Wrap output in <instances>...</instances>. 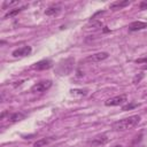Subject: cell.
<instances>
[{
	"mask_svg": "<svg viewBox=\"0 0 147 147\" xmlns=\"http://www.w3.org/2000/svg\"><path fill=\"white\" fill-rule=\"evenodd\" d=\"M140 119H141V117L139 115H132V116H129L126 118L114 122L111 125V129L115 131H126V130L132 129L136 125H138Z\"/></svg>",
	"mask_w": 147,
	"mask_h": 147,
	"instance_id": "cell-1",
	"label": "cell"
},
{
	"mask_svg": "<svg viewBox=\"0 0 147 147\" xmlns=\"http://www.w3.org/2000/svg\"><path fill=\"white\" fill-rule=\"evenodd\" d=\"M126 101H127L126 95H125V94H121V95H116V96H113V98L106 100V101H105V105L108 106V107H114V106L124 105Z\"/></svg>",
	"mask_w": 147,
	"mask_h": 147,
	"instance_id": "cell-2",
	"label": "cell"
},
{
	"mask_svg": "<svg viewBox=\"0 0 147 147\" xmlns=\"http://www.w3.org/2000/svg\"><path fill=\"white\" fill-rule=\"evenodd\" d=\"M51 86H52V80H41V82H38V83H36L34 85H32L31 92H33V93L45 92V91H47Z\"/></svg>",
	"mask_w": 147,
	"mask_h": 147,
	"instance_id": "cell-3",
	"label": "cell"
},
{
	"mask_svg": "<svg viewBox=\"0 0 147 147\" xmlns=\"http://www.w3.org/2000/svg\"><path fill=\"white\" fill-rule=\"evenodd\" d=\"M109 56V54L107 52H99V53H94L90 56L86 57V62H101L103 60H106Z\"/></svg>",
	"mask_w": 147,
	"mask_h": 147,
	"instance_id": "cell-4",
	"label": "cell"
},
{
	"mask_svg": "<svg viewBox=\"0 0 147 147\" xmlns=\"http://www.w3.org/2000/svg\"><path fill=\"white\" fill-rule=\"evenodd\" d=\"M31 51H32V48H31L30 46H22V47L15 49V51L11 53V55H13L14 57H23V56L30 55Z\"/></svg>",
	"mask_w": 147,
	"mask_h": 147,
	"instance_id": "cell-5",
	"label": "cell"
},
{
	"mask_svg": "<svg viewBox=\"0 0 147 147\" xmlns=\"http://www.w3.org/2000/svg\"><path fill=\"white\" fill-rule=\"evenodd\" d=\"M52 65H53V63H52V61L51 60H40V61H38V62H36L33 65H32V69H34V70H46V69H49V68H52Z\"/></svg>",
	"mask_w": 147,
	"mask_h": 147,
	"instance_id": "cell-6",
	"label": "cell"
},
{
	"mask_svg": "<svg viewBox=\"0 0 147 147\" xmlns=\"http://www.w3.org/2000/svg\"><path fill=\"white\" fill-rule=\"evenodd\" d=\"M107 141H108V138H107L106 134H99V136H95L94 138H92L88 141V145H92V146H101V145H105Z\"/></svg>",
	"mask_w": 147,
	"mask_h": 147,
	"instance_id": "cell-7",
	"label": "cell"
},
{
	"mask_svg": "<svg viewBox=\"0 0 147 147\" xmlns=\"http://www.w3.org/2000/svg\"><path fill=\"white\" fill-rule=\"evenodd\" d=\"M146 28H147V22L136 21V22H132L129 25V31L134 32V31H139V30H142V29H146Z\"/></svg>",
	"mask_w": 147,
	"mask_h": 147,
	"instance_id": "cell-8",
	"label": "cell"
},
{
	"mask_svg": "<svg viewBox=\"0 0 147 147\" xmlns=\"http://www.w3.org/2000/svg\"><path fill=\"white\" fill-rule=\"evenodd\" d=\"M130 3H131V2H130L129 0H126V1H115V2L110 3L109 8H110V9H114V10H116V9H122V8L126 7V6H129Z\"/></svg>",
	"mask_w": 147,
	"mask_h": 147,
	"instance_id": "cell-9",
	"label": "cell"
},
{
	"mask_svg": "<svg viewBox=\"0 0 147 147\" xmlns=\"http://www.w3.org/2000/svg\"><path fill=\"white\" fill-rule=\"evenodd\" d=\"M53 141V138H41L33 144V147H45Z\"/></svg>",
	"mask_w": 147,
	"mask_h": 147,
	"instance_id": "cell-10",
	"label": "cell"
},
{
	"mask_svg": "<svg viewBox=\"0 0 147 147\" xmlns=\"http://www.w3.org/2000/svg\"><path fill=\"white\" fill-rule=\"evenodd\" d=\"M60 11H61V8H60L59 6H52V7H49L48 9L45 10V14H46L47 16H55V15H57Z\"/></svg>",
	"mask_w": 147,
	"mask_h": 147,
	"instance_id": "cell-11",
	"label": "cell"
},
{
	"mask_svg": "<svg viewBox=\"0 0 147 147\" xmlns=\"http://www.w3.org/2000/svg\"><path fill=\"white\" fill-rule=\"evenodd\" d=\"M24 117H25V114H23V113H14L8 117V119L10 123H14V122H18V121L23 119Z\"/></svg>",
	"mask_w": 147,
	"mask_h": 147,
	"instance_id": "cell-12",
	"label": "cell"
},
{
	"mask_svg": "<svg viewBox=\"0 0 147 147\" xmlns=\"http://www.w3.org/2000/svg\"><path fill=\"white\" fill-rule=\"evenodd\" d=\"M23 9H25V6H23V7H20V8H17V9H14V10H10L9 13H7V14L5 15V18L11 17V16H14V15H16V14L21 13V11H22Z\"/></svg>",
	"mask_w": 147,
	"mask_h": 147,
	"instance_id": "cell-13",
	"label": "cell"
},
{
	"mask_svg": "<svg viewBox=\"0 0 147 147\" xmlns=\"http://www.w3.org/2000/svg\"><path fill=\"white\" fill-rule=\"evenodd\" d=\"M14 5H18V1H5L2 5V9H6L7 7H10Z\"/></svg>",
	"mask_w": 147,
	"mask_h": 147,
	"instance_id": "cell-14",
	"label": "cell"
},
{
	"mask_svg": "<svg viewBox=\"0 0 147 147\" xmlns=\"http://www.w3.org/2000/svg\"><path fill=\"white\" fill-rule=\"evenodd\" d=\"M139 105L138 103H130V105H125V106H123L122 107V110H130V109H133V108H136V107H138Z\"/></svg>",
	"mask_w": 147,
	"mask_h": 147,
	"instance_id": "cell-15",
	"label": "cell"
},
{
	"mask_svg": "<svg viewBox=\"0 0 147 147\" xmlns=\"http://www.w3.org/2000/svg\"><path fill=\"white\" fill-rule=\"evenodd\" d=\"M70 92H71L72 94H77V93H78V94H83V95L86 94V91H83V90H71Z\"/></svg>",
	"mask_w": 147,
	"mask_h": 147,
	"instance_id": "cell-16",
	"label": "cell"
},
{
	"mask_svg": "<svg viewBox=\"0 0 147 147\" xmlns=\"http://www.w3.org/2000/svg\"><path fill=\"white\" fill-rule=\"evenodd\" d=\"M139 8L140 9H147V1L146 0L145 1H141L140 5H139Z\"/></svg>",
	"mask_w": 147,
	"mask_h": 147,
	"instance_id": "cell-17",
	"label": "cell"
},
{
	"mask_svg": "<svg viewBox=\"0 0 147 147\" xmlns=\"http://www.w3.org/2000/svg\"><path fill=\"white\" fill-rule=\"evenodd\" d=\"M137 63H142V62H147V57H144V59H139V60H136Z\"/></svg>",
	"mask_w": 147,
	"mask_h": 147,
	"instance_id": "cell-18",
	"label": "cell"
},
{
	"mask_svg": "<svg viewBox=\"0 0 147 147\" xmlns=\"http://www.w3.org/2000/svg\"><path fill=\"white\" fill-rule=\"evenodd\" d=\"M113 147H123L122 145H115V146H113Z\"/></svg>",
	"mask_w": 147,
	"mask_h": 147,
	"instance_id": "cell-19",
	"label": "cell"
},
{
	"mask_svg": "<svg viewBox=\"0 0 147 147\" xmlns=\"http://www.w3.org/2000/svg\"><path fill=\"white\" fill-rule=\"evenodd\" d=\"M138 147H146V146H138Z\"/></svg>",
	"mask_w": 147,
	"mask_h": 147,
	"instance_id": "cell-20",
	"label": "cell"
},
{
	"mask_svg": "<svg viewBox=\"0 0 147 147\" xmlns=\"http://www.w3.org/2000/svg\"><path fill=\"white\" fill-rule=\"evenodd\" d=\"M144 96H145V98H146V96H147V93H146V94H145V95H144Z\"/></svg>",
	"mask_w": 147,
	"mask_h": 147,
	"instance_id": "cell-21",
	"label": "cell"
},
{
	"mask_svg": "<svg viewBox=\"0 0 147 147\" xmlns=\"http://www.w3.org/2000/svg\"><path fill=\"white\" fill-rule=\"evenodd\" d=\"M145 69H147V65H146V67H145Z\"/></svg>",
	"mask_w": 147,
	"mask_h": 147,
	"instance_id": "cell-22",
	"label": "cell"
}]
</instances>
